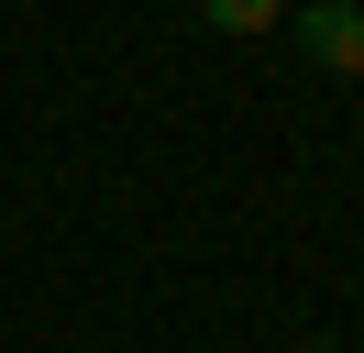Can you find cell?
<instances>
[{
    "instance_id": "3",
    "label": "cell",
    "mask_w": 364,
    "mask_h": 353,
    "mask_svg": "<svg viewBox=\"0 0 364 353\" xmlns=\"http://www.w3.org/2000/svg\"><path fill=\"white\" fill-rule=\"evenodd\" d=\"M353 353H364V342H353Z\"/></svg>"
},
{
    "instance_id": "1",
    "label": "cell",
    "mask_w": 364,
    "mask_h": 353,
    "mask_svg": "<svg viewBox=\"0 0 364 353\" xmlns=\"http://www.w3.org/2000/svg\"><path fill=\"white\" fill-rule=\"evenodd\" d=\"M287 33L309 66H331V78H364V0H287Z\"/></svg>"
},
{
    "instance_id": "2",
    "label": "cell",
    "mask_w": 364,
    "mask_h": 353,
    "mask_svg": "<svg viewBox=\"0 0 364 353\" xmlns=\"http://www.w3.org/2000/svg\"><path fill=\"white\" fill-rule=\"evenodd\" d=\"M199 22H210V33H276L287 0H199Z\"/></svg>"
}]
</instances>
